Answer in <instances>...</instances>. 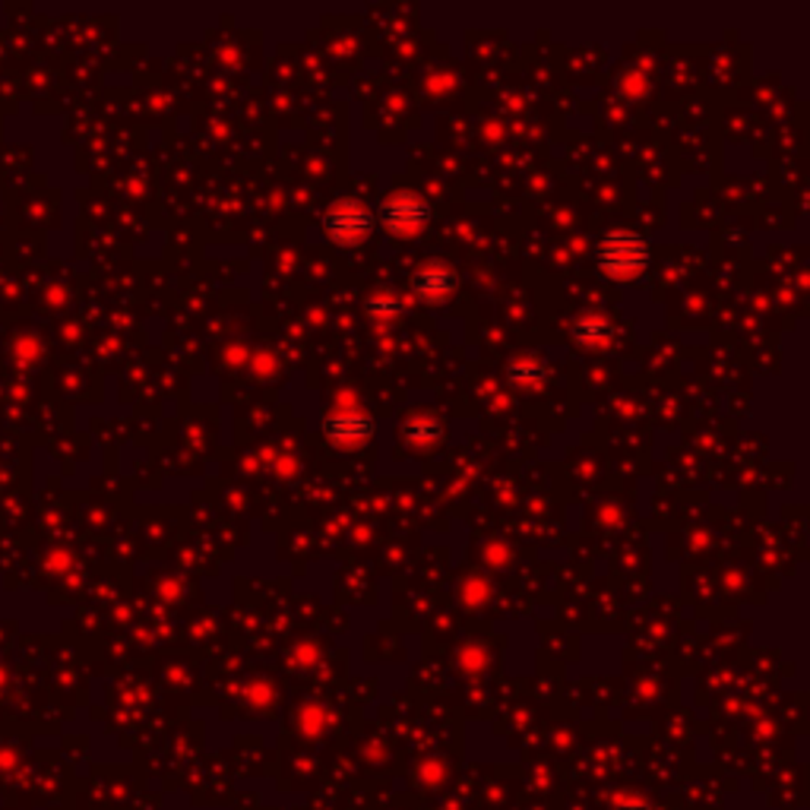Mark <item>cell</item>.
<instances>
[{"instance_id": "cell-3", "label": "cell", "mask_w": 810, "mask_h": 810, "mask_svg": "<svg viewBox=\"0 0 810 810\" xmlns=\"http://www.w3.org/2000/svg\"><path fill=\"white\" fill-rule=\"evenodd\" d=\"M374 228V216L362 200H339L324 216V231L339 248H358Z\"/></svg>"}, {"instance_id": "cell-1", "label": "cell", "mask_w": 810, "mask_h": 810, "mask_svg": "<svg viewBox=\"0 0 810 810\" xmlns=\"http://www.w3.org/2000/svg\"><path fill=\"white\" fill-rule=\"evenodd\" d=\"M595 257L605 276L615 282H633L649 266V244L636 231H611L598 241Z\"/></svg>"}, {"instance_id": "cell-7", "label": "cell", "mask_w": 810, "mask_h": 810, "mask_svg": "<svg viewBox=\"0 0 810 810\" xmlns=\"http://www.w3.org/2000/svg\"><path fill=\"white\" fill-rule=\"evenodd\" d=\"M403 438L412 446H434V443L443 438V428L438 418H431V415H418V418H412L408 425L403 428Z\"/></svg>"}, {"instance_id": "cell-4", "label": "cell", "mask_w": 810, "mask_h": 810, "mask_svg": "<svg viewBox=\"0 0 810 810\" xmlns=\"http://www.w3.org/2000/svg\"><path fill=\"white\" fill-rule=\"evenodd\" d=\"M324 434L336 446H362L374 438V418L365 408H336L324 421Z\"/></svg>"}, {"instance_id": "cell-6", "label": "cell", "mask_w": 810, "mask_h": 810, "mask_svg": "<svg viewBox=\"0 0 810 810\" xmlns=\"http://www.w3.org/2000/svg\"><path fill=\"white\" fill-rule=\"evenodd\" d=\"M507 377L519 390H532V387H542L548 380V365L539 355H519V358L510 362Z\"/></svg>"}, {"instance_id": "cell-8", "label": "cell", "mask_w": 810, "mask_h": 810, "mask_svg": "<svg viewBox=\"0 0 810 810\" xmlns=\"http://www.w3.org/2000/svg\"><path fill=\"white\" fill-rule=\"evenodd\" d=\"M573 339L583 342V345H605L611 339V324L608 317L602 314H583L577 324H573Z\"/></svg>"}, {"instance_id": "cell-5", "label": "cell", "mask_w": 810, "mask_h": 810, "mask_svg": "<svg viewBox=\"0 0 810 810\" xmlns=\"http://www.w3.org/2000/svg\"><path fill=\"white\" fill-rule=\"evenodd\" d=\"M456 289H459V273L450 263H443V260L425 263L415 273V279H412V292H415L418 301H425V304H441Z\"/></svg>"}, {"instance_id": "cell-9", "label": "cell", "mask_w": 810, "mask_h": 810, "mask_svg": "<svg viewBox=\"0 0 810 810\" xmlns=\"http://www.w3.org/2000/svg\"><path fill=\"white\" fill-rule=\"evenodd\" d=\"M368 314L374 320H393L403 314V301L393 295V292H380L368 301Z\"/></svg>"}, {"instance_id": "cell-2", "label": "cell", "mask_w": 810, "mask_h": 810, "mask_svg": "<svg viewBox=\"0 0 810 810\" xmlns=\"http://www.w3.org/2000/svg\"><path fill=\"white\" fill-rule=\"evenodd\" d=\"M431 203L412 190H400V193H390L383 203H380V222L390 235L396 238H415L425 231V225L431 222Z\"/></svg>"}]
</instances>
